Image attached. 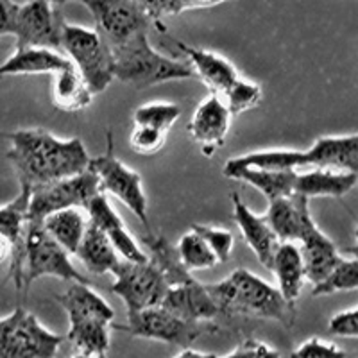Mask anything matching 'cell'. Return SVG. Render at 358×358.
<instances>
[{"instance_id":"1","label":"cell","mask_w":358,"mask_h":358,"mask_svg":"<svg viewBox=\"0 0 358 358\" xmlns=\"http://www.w3.org/2000/svg\"><path fill=\"white\" fill-rule=\"evenodd\" d=\"M6 136L11 140L8 159L20 188L29 192L88 171L90 156L79 138L59 140L45 129H18Z\"/></svg>"},{"instance_id":"2","label":"cell","mask_w":358,"mask_h":358,"mask_svg":"<svg viewBox=\"0 0 358 358\" xmlns=\"http://www.w3.org/2000/svg\"><path fill=\"white\" fill-rule=\"evenodd\" d=\"M206 287L222 313H242L252 317L271 319L281 322L287 328L294 324V305L283 299L276 287L245 268H236L226 280Z\"/></svg>"},{"instance_id":"3","label":"cell","mask_w":358,"mask_h":358,"mask_svg":"<svg viewBox=\"0 0 358 358\" xmlns=\"http://www.w3.org/2000/svg\"><path fill=\"white\" fill-rule=\"evenodd\" d=\"M235 167H255L265 171H296L303 167L358 171V136H322L308 151H258L228 159Z\"/></svg>"},{"instance_id":"4","label":"cell","mask_w":358,"mask_h":358,"mask_svg":"<svg viewBox=\"0 0 358 358\" xmlns=\"http://www.w3.org/2000/svg\"><path fill=\"white\" fill-rule=\"evenodd\" d=\"M108 49L113 62V79L134 88L196 78L188 62H178L159 54L149 41V33L136 34L131 40Z\"/></svg>"},{"instance_id":"5","label":"cell","mask_w":358,"mask_h":358,"mask_svg":"<svg viewBox=\"0 0 358 358\" xmlns=\"http://www.w3.org/2000/svg\"><path fill=\"white\" fill-rule=\"evenodd\" d=\"M59 47L85 79L92 95L102 94L113 81V62L108 45L95 29L63 24Z\"/></svg>"},{"instance_id":"6","label":"cell","mask_w":358,"mask_h":358,"mask_svg":"<svg viewBox=\"0 0 358 358\" xmlns=\"http://www.w3.org/2000/svg\"><path fill=\"white\" fill-rule=\"evenodd\" d=\"M52 276L70 283H88L78 268L72 265L70 255L45 231L41 222H29L24 238V289L31 287L36 280Z\"/></svg>"},{"instance_id":"7","label":"cell","mask_w":358,"mask_h":358,"mask_svg":"<svg viewBox=\"0 0 358 358\" xmlns=\"http://www.w3.org/2000/svg\"><path fill=\"white\" fill-rule=\"evenodd\" d=\"M62 342L22 306L0 319V358H56Z\"/></svg>"},{"instance_id":"8","label":"cell","mask_w":358,"mask_h":358,"mask_svg":"<svg viewBox=\"0 0 358 358\" xmlns=\"http://www.w3.org/2000/svg\"><path fill=\"white\" fill-rule=\"evenodd\" d=\"M88 171L97 176L102 194H111L126 204L149 231L147 220V196L142 185V176L126 167L113 152V136L108 133V151L97 158H90Z\"/></svg>"},{"instance_id":"9","label":"cell","mask_w":358,"mask_h":358,"mask_svg":"<svg viewBox=\"0 0 358 358\" xmlns=\"http://www.w3.org/2000/svg\"><path fill=\"white\" fill-rule=\"evenodd\" d=\"M101 183L94 172L85 171L72 178L59 179L49 185H41L29 194L27 220L43 222L45 217L66 208H83L101 194Z\"/></svg>"},{"instance_id":"10","label":"cell","mask_w":358,"mask_h":358,"mask_svg":"<svg viewBox=\"0 0 358 358\" xmlns=\"http://www.w3.org/2000/svg\"><path fill=\"white\" fill-rule=\"evenodd\" d=\"M117 330L126 331L131 337L149 338L188 350L201 335L212 328L208 322L185 321L167 312L163 306H152L142 312L127 313V324L117 326Z\"/></svg>"},{"instance_id":"11","label":"cell","mask_w":358,"mask_h":358,"mask_svg":"<svg viewBox=\"0 0 358 358\" xmlns=\"http://www.w3.org/2000/svg\"><path fill=\"white\" fill-rule=\"evenodd\" d=\"M95 20V31L108 47L149 33L155 22L136 0H83Z\"/></svg>"},{"instance_id":"12","label":"cell","mask_w":358,"mask_h":358,"mask_svg":"<svg viewBox=\"0 0 358 358\" xmlns=\"http://www.w3.org/2000/svg\"><path fill=\"white\" fill-rule=\"evenodd\" d=\"M111 274L115 276L111 292L122 299L127 313L159 306L169 290L165 278L149 260L143 264L122 260Z\"/></svg>"},{"instance_id":"13","label":"cell","mask_w":358,"mask_h":358,"mask_svg":"<svg viewBox=\"0 0 358 358\" xmlns=\"http://www.w3.org/2000/svg\"><path fill=\"white\" fill-rule=\"evenodd\" d=\"M65 20L56 6L49 0H29L18 4L13 36L17 40V49L24 47H41L57 49L62 40V29Z\"/></svg>"},{"instance_id":"14","label":"cell","mask_w":358,"mask_h":358,"mask_svg":"<svg viewBox=\"0 0 358 358\" xmlns=\"http://www.w3.org/2000/svg\"><path fill=\"white\" fill-rule=\"evenodd\" d=\"M85 212L88 215L90 222L97 226L110 238L111 245H113L115 251L118 252V257L122 260L134 262V264H143V262L149 260L147 252H143V249L129 235L117 210L108 201L106 194H102V192L97 194L94 199L86 204Z\"/></svg>"},{"instance_id":"15","label":"cell","mask_w":358,"mask_h":358,"mask_svg":"<svg viewBox=\"0 0 358 358\" xmlns=\"http://www.w3.org/2000/svg\"><path fill=\"white\" fill-rule=\"evenodd\" d=\"M229 126H231L229 110L217 95L210 94L197 106L188 124V133L194 142L199 143L204 156H212L226 142Z\"/></svg>"},{"instance_id":"16","label":"cell","mask_w":358,"mask_h":358,"mask_svg":"<svg viewBox=\"0 0 358 358\" xmlns=\"http://www.w3.org/2000/svg\"><path fill=\"white\" fill-rule=\"evenodd\" d=\"M159 306L190 322H210L222 315L208 287L201 285L196 278L181 285L169 287Z\"/></svg>"},{"instance_id":"17","label":"cell","mask_w":358,"mask_h":358,"mask_svg":"<svg viewBox=\"0 0 358 358\" xmlns=\"http://www.w3.org/2000/svg\"><path fill=\"white\" fill-rule=\"evenodd\" d=\"M27 188H20L11 203L0 208V236H4L11 245V265H9V276L15 280L18 290H24L22 274H24V238L27 228Z\"/></svg>"},{"instance_id":"18","label":"cell","mask_w":358,"mask_h":358,"mask_svg":"<svg viewBox=\"0 0 358 358\" xmlns=\"http://www.w3.org/2000/svg\"><path fill=\"white\" fill-rule=\"evenodd\" d=\"M176 45L187 56L188 65L192 66L196 78H199L208 88L212 90V94L217 95L219 99L228 94L229 90L241 79L233 63L228 62L226 57L219 56L212 50L192 47V45L183 43V41L176 40Z\"/></svg>"},{"instance_id":"19","label":"cell","mask_w":358,"mask_h":358,"mask_svg":"<svg viewBox=\"0 0 358 358\" xmlns=\"http://www.w3.org/2000/svg\"><path fill=\"white\" fill-rule=\"evenodd\" d=\"M297 242H299L297 249H299L303 265H305L306 281L313 285H317L319 281L324 280L331 268L344 258L338 252L337 245L317 228L313 219L306 224L305 231Z\"/></svg>"},{"instance_id":"20","label":"cell","mask_w":358,"mask_h":358,"mask_svg":"<svg viewBox=\"0 0 358 358\" xmlns=\"http://www.w3.org/2000/svg\"><path fill=\"white\" fill-rule=\"evenodd\" d=\"M233 203V217L242 233V238L245 244L251 248V251L257 255L258 262L264 265L267 271H271L273 265L274 252H276L280 241L273 233V229L268 228L267 220L264 215H257L251 208L238 197V194H231Z\"/></svg>"},{"instance_id":"21","label":"cell","mask_w":358,"mask_h":358,"mask_svg":"<svg viewBox=\"0 0 358 358\" xmlns=\"http://www.w3.org/2000/svg\"><path fill=\"white\" fill-rule=\"evenodd\" d=\"M264 219L267 220L268 228L273 229L278 241L296 244L301 238L306 224L312 220L308 199L292 194L289 197L271 201Z\"/></svg>"},{"instance_id":"22","label":"cell","mask_w":358,"mask_h":358,"mask_svg":"<svg viewBox=\"0 0 358 358\" xmlns=\"http://www.w3.org/2000/svg\"><path fill=\"white\" fill-rule=\"evenodd\" d=\"M357 172L331 171V169H313L296 176L294 194L305 199L312 197H344L357 187Z\"/></svg>"},{"instance_id":"23","label":"cell","mask_w":358,"mask_h":358,"mask_svg":"<svg viewBox=\"0 0 358 358\" xmlns=\"http://www.w3.org/2000/svg\"><path fill=\"white\" fill-rule=\"evenodd\" d=\"M224 176L228 179L242 181L257 188L262 196L271 201L289 197L294 194V183H296V171H265V169L255 167H235L226 162L222 169Z\"/></svg>"},{"instance_id":"24","label":"cell","mask_w":358,"mask_h":358,"mask_svg":"<svg viewBox=\"0 0 358 358\" xmlns=\"http://www.w3.org/2000/svg\"><path fill=\"white\" fill-rule=\"evenodd\" d=\"M72 63L69 57L52 49L41 47H24L17 49L0 65V78L6 76H36V73H50L54 76L59 70L66 69Z\"/></svg>"},{"instance_id":"25","label":"cell","mask_w":358,"mask_h":358,"mask_svg":"<svg viewBox=\"0 0 358 358\" xmlns=\"http://www.w3.org/2000/svg\"><path fill=\"white\" fill-rule=\"evenodd\" d=\"M271 271L278 280L280 294L290 305H296V301L301 296V290L306 283L305 265H303L299 249L292 242H280L276 252H274Z\"/></svg>"},{"instance_id":"26","label":"cell","mask_w":358,"mask_h":358,"mask_svg":"<svg viewBox=\"0 0 358 358\" xmlns=\"http://www.w3.org/2000/svg\"><path fill=\"white\" fill-rule=\"evenodd\" d=\"M56 301L65 308L70 324L92 319L113 322L115 319L113 308L90 287V283H72L65 294L56 297Z\"/></svg>"},{"instance_id":"27","label":"cell","mask_w":358,"mask_h":358,"mask_svg":"<svg viewBox=\"0 0 358 358\" xmlns=\"http://www.w3.org/2000/svg\"><path fill=\"white\" fill-rule=\"evenodd\" d=\"M73 257H78L90 273L97 276L111 274L122 262V258L118 257V252L111 245L110 238L92 222L88 224L85 236Z\"/></svg>"},{"instance_id":"28","label":"cell","mask_w":358,"mask_h":358,"mask_svg":"<svg viewBox=\"0 0 358 358\" xmlns=\"http://www.w3.org/2000/svg\"><path fill=\"white\" fill-rule=\"evenodd\" d=\"M41 224H43L45 231L49 233L69 255H76L86 228H88L90 219L83 208H66V210H59V212L45 217Z\"/></svg>"},{"instance_id":"29","label":"cell","mask_w":358,"mask_h":358,"mask_svg":"<svg viewBox=\"0 0 358 358\" xmlns=\"http://www.w3.org/2000/svg\"><path fill=\"white\" fill-rule=\"evenodd\" d=\"M142 242L147 248V251H149L147 258L162 273L169 287L181 285V283H187V281L194 278L190 271L183 267V264H181L178 257V251H176L174 245L165 236L159 235V233H152L149 229L147 235L142 238Z\"/></svg>"},{"instance_id":"30","label":"cell","mask_w":358,"mask_h":358,"mask_svg":"<svg viewBox=\"0 0 358 358\" xmlns=\"http://www.w3.org/2000/svg\"><path fill=\"white\" fill-rule=\"evenodd\" d=\"M94 95L90 92L85 79L79 76V72L73 69V65L59 70L52 76V102L57 110L81 111L90 106Z\"/></svg>"},{"instance_id":"31","label":"cell","mask_w":358,"mask_h":358,"mask_svg":"<svg viewBox=\"0 0 358 358\" xmlns=\"http://www.w3.org/2000/svg\"><path fill=\"white\" fill-rule=\"evenodd\" d=\"M113 322L104 319H92L70 324L66 338L78 348L79 353L95 358H106L110 350V328Z\"/></svg>"},{"instance_id":"32","label":"cell","mask_w":358,"mask_h":358,"mask_svg":"<svg viewBox=\"0 0 358 358\" xmlns=\"http://www.w3.org/2000/svg\"><path fill=\"white\" fill-rule=\"evenodd\" d=\"M358 287V262L357 258H342L337 265L330 271V274L317 285H313V297L328 296L334 292H353Z\"/></svg>"},{"instance_id":"33","label":"cell","mask_w":358,"mask_h":358,"mask_svg":"<svg viewBox=\"0 0 358 358\" xmlns=\"http://www.w3.org/2000/svg\"><path fill=\"white\" fill-rule=\"evenodd\" d=\"M178 257L187 271H204L213 268L217 265V258L204 241L194 231L185 233L176 245Z\"/></svg>"},{"instance_id":"34","label":"cell","mask_w":358,"mask_h":358,"mask_svg":"<svg viewBox=\"0 0 358 358\" xmlns=\"http://www.w3.org/2000/svg\"><path fill=\"white\" fill-rule=\"evenodd\" d=\"M181 108L172 102H149L136 108L133 115L134 126H147L167 133L178 122Z\"/></svg>"},{"instance_id":"35","label":"cell","mask_w":358,"mask_h":358,"mask_svg":"<svg viewBox=\"0 0 358 358\" xmlns=\"http://www.w3.org/2000/svg\"><path fill=\"white\" fill-rule=\"evenodd\" d=\"M136 2L145 9L152 22H159L165 17H176L190 9L213 8L229 0H136Z\"/></svg>"},{"instance_id":"36","label":"cell","mask_w":358,"mask_h":358,"mask_svg":"<svg viewBox=\"0 0 358 358\" xmlns=\"http://www.w3.org/2000/svg\"><path fill=\"white\" fill-rule=\"evenodd\" d=\"M220 101L226 104V108L229 110L231 117L233 115H241L244 113V111L252 110V108L260 104L262 88L257 83L245 81V79L241 78L238 83H236Z\"/></svg>"},{"instance_id":"37","label":"cell","mask_w":358,"mask_h":358,"mask_svg":"<svg viewBox=\"0 0 358 358\" xmlns=\"http://www.w3.org/2000/svg\"><path fill=\"white\" fill-rule=\"evenodd\" d=\"M192 231L203 238L204 244H206L208 248H210V251L215 255L217 264H224V262L229 260L235 241H233V235L228 229L204 226V224H194V226H192Z\"/></svg>"},{"instance_id":"38","label":"cell","mask_w":358,"mask_h":358,"mask_svg":"<svg viewBox=\"0 0 358 358\" xmlns=\"http://www.w3.org/2000/svg\"><path fill=\"white\" fill-rule=\"evenodd\" d=\"M167 142V133L152 129L147 126H134L133 133L129 136V145L136 155L151 156L163 149Z\"/></svg>"},{"instance_id":"39","label":"cell","mask_w":358,"mask_h":358,"mask_svg":"<svg viewBox=\"0 0 358 358\" xmlns=\"http://www.w3.org/2000/svg\"><path fill=\"white\" fill-rule=\"evenodd\" d=\"M290 358H348V353L334 342H326L319 337H312L299 344L290 353Z\"/></svg>"},{"instance_id":"40","label":"cell","mask_w":358,"mask_h":358,"mask_svg":"<svg viewBox=\"0 0 358 358\" xmlns=\"http://www.w3.org/2000/svg\"><path fill=\"white\" fill-rule=\"evenodd\" d=\"M328 330H330V334L337 335V337L357 338L358 337V310H357V306L344 310V312L335 313L334 317L330 319V322H328Z\"/></svg>"},{"instance_id":"41","label":"cell","mask_w":358,"mask_h":358,"mask_svg":"<svg viewBox=\"0 0 358 358\" xmlns=\"http://www.w3.org/2000/svg\"><path fill=\"white\" fill-rule=\"evenodd\" d=\"M222 358H280V351L257 338H248Z\"/></svg>"},{"instance_id":"42","label":"cell","mask_w":358,"mask_h":358,"mask_svg":"<svg viewBox=\"0 0 358 358\" xmlns=\"http://www.w3.org/2000/svg\"><path fill=\"white\" fill-rule=\"evenodd\" d=\"M18 4L13 0H0V36L13 34V24L17 15Z\"/></svg>"},{"instance_id":"43","label":"cell","mask_w":358,"mask_h":358,"mask_svg":"<svg viewBox=\"0 0 358 358\" xmlns=\"http://www.w3.org/2000/svg\"><path fill=\"white\" fill-rule=\"evenodd\" d=\"M9 258H11V245H9L4 236H0V265L9 260Z\"/></svg>"},{"instance_id":"44","label":"cell","mask_w":358,"mask_h":358,"mask_svg":"<svg viewBox=\"0 0 358 358\" xmlns=\"http://www.w3.org/2000/svg\"><path fill=\"white\" fill-rule=\"evenodd\" d=\"M176 358H219L215 357V355H210V353H199V351H194V350H183L181 353L178 355Z\"/></svg>"},{"instance_id":"45","label":"cell","mask_w":358,"mask_h":358,"mask_svg":"<svg viewBox=\"0 0 358 358\" xmlns=\"http://www.w3.org/2000/svg\"><path fill=\"white\" fill-rule=\"evenodd\" d=\"M49 2L52 6H56V8H59V6H63V4H69V2H81L83 4V0H49Z\"/></svg>"},{"instance_id":"46","label":"cell","mask_w":358,"mask_h":358,"mask_svg":"<svg viewBox=\"0 0 358 358\" xmlns=\"http://www.w3.org/2000/svg\"><path fill=\"white\" fill-rule=\"evenodd\" d=\"M72 358H95V357H88V355H83V353H79V355H76V357H72Z\"/></svg>"}]
</instances>
